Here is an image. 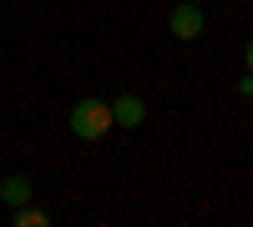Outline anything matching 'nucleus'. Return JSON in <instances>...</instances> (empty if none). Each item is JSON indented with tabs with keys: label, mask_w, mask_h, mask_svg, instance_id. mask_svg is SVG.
I'll use <instances>...</instances> for the list:
<instances>
[{
	"label": "nucleus",
	"mask_w": 253,
	"mask_h": 227,
	"mask_svg": "<svg viewBox=\"0 0 253 227\" xmlns=\"http://www.w3.org/2000/svg\"><path fill=\"white\" fill-rule=\"evenodd\" d=\"M112 127H117V121H112V106H107V101H76V106H71V131H76L81 141L107 136Z\"/></svg>",
	"instance_id": "f257e3e1"
},
{
	"label": "nucleus",
	"mask_w": 253,
	"mask_h": 227,
	"mask_svg": "<svg viewBox=\"0 0 253 227\" xmlns=\"http://www.w3.org/2000/svg\"><path fill=\"white\" fill-rule=\"evenodd\" d=\"M172 35L177 40H198L203 35V10L193 5V0H182V5L172 10Z\"/></svg>",
	"instance_id": "f03ea898"
},
{
	"label": "nucleus",
	"mask_w": 253,
	"mask_h": 227,
	"mask_svg": "<svg viewBox=\"0 0 253 227\" xmlns=\"http://www.w3.org/2000/svg\"><path fill=\"white\" fill-rule=\"evenodd\" d=\"M142 116H147V106H142L137 96H122L117 106H112V121H117V127H142Z\"/></svg>",
	"instance_id": "7ed1b4c3"
},
{
	"label": "nucleus",
	"mask_w": 253,
	"mask_h": 227,
	"mask_svg": "<svg viewBox=\"0 0 253 227\" xmlns=\"http://www.w3.org/2000/svg\"><path fill=\"white\" fill-rule=\"evenodd\" d=\"M0 197H5L10 207H26V202H31V182H26V177H10L5 187H0Z\"/></svg>",
	"instance_id": "20e7f679"
},
{
	"label": "nucleus",
	"mask_w": 253,
	"mask_h": 227,
	"mask_svg": "<svg viewBox=\"0 0 253 227\" xmlns=\"http://www.w3.org/2000/svg\"><path fill=\"white\" fill-rule=\"evenodd\" d=\"M46 222H51V217H46V212H36L31 202H26V207H15V227H46Z\"/></svg>",
	"instance_id": "39448f33"
},
{
	"label": "nucleus",
	"mask_w": 253,
	"mask_h": 227,
	"mask_svg": "<svg viewBox=\"0 0 253 227\" xmlns=\"http://www.w3.org/2000/svg\"><path fill=\"white\" fill-rule=\"evenodd\" d=\"M243 61H248V76H253V40H248V56H243Z\"/></svg>",
	"instance_id": "423d86ee"
},
{
	"label": "nucleus",
	"mask_w": 253,
	"mask_h": 227,
	"mask_svg": "<svg viewBox=\"0 0 253 227\" xmlns=\"http://www.w3.org/2000/svg\"><path fill=\"white\" fill-rule=\"evenodd\" d=\"M193 5H203V0H193Z\"/></svg>",
	"instance_id": "0eeeda50"
}]
</instances>
